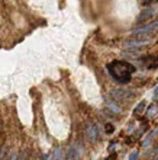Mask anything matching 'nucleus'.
Segmentation results:
<instances>
[{"instance_id": "nucleus-1", "label": "nucleus", "mask_w": 158, "mask_h": 160, "mask_svg": "<svg viewBox=\"0 0 158 160\" xmlns=\"http://www.w3.org/2000/svg\"><path fill=\"white\" fill-rule=\"evenodd\" d=\"M109 73L113 76V79L121 82V83H128L131 80V74L133 73L135 67L131 66L126 61H113L109 64Z\"/></svg>"}, {"instance_id": "nucleus-2", "label": "nucleus", "mask_w": 158, "mask_h": 160, "mask_svg": "<svg viewBox=\"0 0 158 160\" xmlns=\"http://www.w3.org/2000/svg\"><path fill=\"white\" fill-rule=\"evenodd\" d=\"M110 95H112V98L115 99V102L116 101H126L128 98H131L133 95L132 90H128V89H113L112 92H110Z\"/></svg>"}, {"instance_id": "nucleus-3", "label": "nucleus", "mask_w": 158, "mask_h": 160, "mask_svg": "<svg viewBox=\"0 0 158 160\" xmlns=\"http://www.w3.org/2000/svg\"><path fill=\"white\" fill-rule=\"evenodd\" d=\"M150 42V39H136V38H132L131 41L125 42L123 44V48L125 50H139L141 47L146 45Z\"/></svg>"}, {"instance_id": "nucleus-4", "label": "nucleus", "mask_w": 158, "mask_h": 160, "mask_svg": "<svg viewBox=\"0 0 158 160\" xmlns=\"http://www.w3.org/2000/svg\"><path fill=\"white\" fill-rule=\"evenodd\" d=\"M155 15H157V9L155 8H145L141 12V15L138 16V22H139V23H144V22L152 19Z\"/></svg>"}, {"instance_id": "nucleus-5", "label": "nucleus", "mask_w": 158, "mask_h": 160, "mask_svg": "<svg viewBox=\"0 0 158 160\" xmlns=\"http://www.w3.org/2000/svg\"><path fill=\"white\" fill-rule=\"evenodd\" d=\"M86 135H87V138L90 141H96L97 140V135H99V127L94 125V124H87L86 127Z\"/></svg>"}, {"instance_id": "nucleus-6", "label": "nucleus", "mask_w": 158, "mask_h": 160, "mask_svg": "<svg viewBox=\"0 0 158 160\" xmlns=\"http://www.w3.org/2000/svg\"><path fill=\"white\" fill-rule=\"evenodd\" d=\"M142 67L145 68H155L158 67V58L157 57H154V55H146L145 58L141 61Z\"/></svg>"}, {"instance_id": "nucleus-7", "label": "nucleus", "mask_w": 158, "mask_h": 160, "mask_svg": "<svg viewBox=\"0 0 158 160\" xmlns=\"http://www.w3.org/2000/svg\"><path fill=\"white\" fill-rule=\"evenodd\" d=\"M80 154H81V148H80V146L74 144V146H71V147L68 148L65 157H67V160H77L80 157Z\"/></svg>"}, {"instance_id": "nucleus-8", "label": "nucleus", "mask_w": 158, "mask_h": 160, "mask_svg": "<svg viewBox=\"0 0 158 160\" xmlns=\"http://www.w3.org/2000/svg\"><path fill=\"white\" fill-rule=\"evenodd\" d=\"M106 108L115 115H117V114H121L122 112V108L117 105L115 101H106Z\"/></svg>"}, {"instance_id": "nucleus-9", "label": "nucleus", "mask_w": 158, "mask_h": 160, "mask_svg": "<svg viewBox=\"0 0 158 160\" xmlns=\"http://www.w3.org/2000/svg\"><path fill=\"white\" fill-rule=\"evenodd\" d=\"M157 132H158L157 130L150 131V132L146 134V137L144 138V141H142V147H148V146H150V144L152 143V140H154V137L157 135Z\"/></svg>"}, {"instance_id": "nucleus-10", "label": "nucleus", "mask_w": 158, "mask_h": 160, "mask_svg": "<svg viewBox=\"0 0 158 160\" xmlns=\"http://www.w3.org/2000/svg\"><path fill=\"white\" fill-rule=\"evenodd\" d=\"M51 159L52 160H61L63 159V150H61V147H55L54 148V153H52Z\"/></svg>"}, {"instance_id": "nucleus-11", "label": "nucleus", "mask_w": 158, "mask_h": 160, "mask_svg": "<svg viewBox=\"0 0 158 160\" xmlns=\"http://www.w3.org/2000/svg\"><path fill=\"white\" fill-rule=\"evenodd\" d=\"M139 54H141L139 50H125L123 51V55H125V57H132V58H136Z\"/></svg>"}, {"instance_id": "nucleus-12", "label": "nucleus", "mask_w": 158, "mask_h": 160, "mask_svg": "<svg viewBox=\"0 0 158 160\" xmlns=\"http://www.w3.org/2000/svg\"><path fill=\"white\" fill-rule=\"evenodd\" d=\"M157 111H158V108H157V105H151L148 109H146V117H154L155 114H157Z\"/></svg>"}, {"instance_id": "nucleus-13", "label": "nucleus", "mask_w": 158, "mask_h": 160, "mask_svg": "<svg viewBox=\"0 0 158 160\" xmlns=\"http://www.w3.org/2000/svg\"><path fill=\"white\" fill-rule=\"evenodd\" d=\"M144 109H145V102H141V103L135 108V114H136V115L142 114V111H144Z\"/></svg>"}, {"instance_id": "nucleus-14", "label": "nucleus", "mask_w": 158, "mask_h": 160, "mask_svg": "<svg viewBox=\"0 0 158 160\" xmlns=\"http://www.w3.org/2000/svg\"><path fill=\"white\" fill-rule=\"evenodd\" d=\"M138 154H139V153H138V150H133V152L129 154V159L128 160H136L138 159Z\"/></svg>"}, {"instance_id": "nucleus-15", "label": "nucleus", "mask_w": 158, "mask_h": 160, "mask_svg": "<svg viewBox=\"0 0 158 160\" xmlns=\"http://www.w3.org/2000/svg\"><path fill=\"white\" fill-rule=\"evenodd\" d=\"M113 130H115V128H113L112 124H108V125H106V132H113Z\"/></svg>"}, {"instance_id": "nucleus-16", "label": "nucleus", "mask_w": 158, "mask_h": 160, "mask_svg": "<svg viewBox=\"0 0 158 160\" xmlns=\"http://www.w3.org/2000/svg\"><path fill=\"white\" fill-rule=\"evenodd\" d=\"M115 150H116V143L110 144V147H109V152H115Z\"/></svg>"}, {"instance_id": "nucleus-17", "label": "nucleus", "mask_w": 158, "mask_h": 160, "mask_svg": "<svg viewBox=\"0 0 158 160\" xmlns=\"http://www.w3.org/2000/svg\"><path fill=\"white\" fill-rule=\"evenodd\" d=\"M7 160H17V153H13V154H12L10 157H9Z\"/></svg>"}, {"instance_id": "nucleus-18", "label": "nucleus", "mask_w": 158, "mask_h": 160, "mask_svg": "<svg viewBox=\"0 0 158 160\" xmlns=\"http://www.w3.org/2000/svg\"><path fill=\"white\" fill-rule=\"evenodd\" d=\"M154 96H158V86L155 88V90H154Z\"/></svg>"}, {"instance_id": "nucleus-19", "label": "nucleus", "mask_w": 158, "mask_h": 160, "mask_svg": "<svg viewBox=\"0 0 158 160\" xmlns=\"http://www.w3.org/2000/svg\"><path fill=\"white\" fill-rule=\"evenodd\" d=\"M106 160H116V159H115V156H110V157H108Z\"/></svg>"}, {"instance_id": "nucleus-20", "label": "nucleus", "mask_w": 158, "mask_h": 160, "mask_svg": "<svg viewBox=\"0 0 158 160\" xmlns=\"http://www.w3.org/2000/svg\"><path fill=\"white\" fill-rule=\"evenodd\" d=\"M152 160H158V157H155V159H152Z\"/></svg>"}]
</instances>
